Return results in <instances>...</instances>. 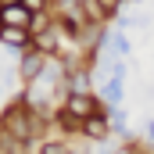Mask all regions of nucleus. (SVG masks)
I'll return each instance as SVG.
<instances>
[{
  "label": "nucleus",
  "mask_w": 154,
  "mask_h": 154,
  "mask_svg": "<svg viewBox=\"0 0 154 154\" xmlns=\"http://www.w3.org/2000/svg\"><path fill=\"white\" fill-rule=\"evenodd\" d=\"M47 65H50V54L29 47V50H22V57H18V79H22V82H32L36 75H43Z\"/></svg>",
  "instance_id": "obj_1"
},
{
  "label": "nucleus",
  "mask_w": 154,
  "mask_h": 154,
  "mask_svg": "<svg viewBox=\"0 0 154 154\" xmlns=\"http://www.w3.org/2000/svg\"><path fill=\"white\" fill-rule=\"evenodd\" d=\"M61 43H65V29H61V22H50L47 29H36V32H32V47L43 50V54H50V57L61 54Z\"/></svg>",
  "instance_id": "obj_2"
},
{
  "label": "nucleus",
  "mask_w": 154,
  "mask_h": 154,
  "mask_svg": "<svg viewBox=\"0 0 154 154\" xmlns=\"http://www.w3.org/2000/svg\"><path fill=\"white\" fill-rule=\"evenodd\" d=\"M0 25L29 29V25H32V11H29V7H22L18 0H0Z\"/></svg>",
  "instance_id": "obj_3"
},
{
  "label": "nucleus",
  "mask_w": 154,
  "mask_h": 154,
  "mask_svg": "<svg viewBox=\"0 0 154 154\" xmlns=\"http://www.w3.org/2000/svg\"><path fill=\"white\" fill-rule=\"evenodd\" d=\"M72 115H79V118H90V115H97L100 111V100L86 90V93H65V100H61Z\"/></svg>",
  "instance_id": "obj_4"
},
{
  "label": "nucleus",
  "mask_w": 154,
  "mask_h": 154,
  "mask_svg": "<svg viewBox=\"0 0 154 154\" xmlns=\"http://www.w3.org/2000/svg\"><path fill=\"white\" fill-rule=\"evenodd\" d=\"M111 133V118L108 115H90V118H82V136H90V140H104Z\"/></svg>",
  "instance_id": "obj_5"
},
{
  "label": "nucleus",
  "mask_w": 154,
  "mask_h": 154,
  "mask_svg": "<svg viewBox=\"0 0 154 154\" xmlns=\"http://www.w3.org/2000/svg\"><path fill=\"white\" fill-rule=\"evenodd\" d=\"M54 118H57V129H65L68 136H72V133H82V118H79V115H72L65 104L57 108V115H54Z\"/></svg>",
  "instance_id": "obj_6"
},
{
  "label": "nucleus",
  "mask_w": 154,
  "mask_h": 154,
  "mask_svg": "<svg viewBox=\"0 0 154 154\" xmlns=\"http://www.w3.org/2000/svg\"><path fill=\"white\" fill-rule=\"evenodd\" d=\"M68 147L61 140H39V154H65Z\"/></svg>",
  "instance_id": "obj_7"
},
{
  "label": "nucleus",
  "mask_w": 154,
  "mask_h": 154,
  "mask_svg": "<svg viewBox=\"0 0 154 154\" xmlns=\"http://www.w3.org/2000/svg\"><path fill=\"white\" fill-rule=\"evenodd\" d=\"M97 4H100V11L111 18V14H118V11H122V4H125V0H97Z\"/></svg>",
  "instance_id": "obj_8"
},
{
  "label": "nucleus",
  "mask_w": 154,
  "mask_h": 154,
  "mask_svg": "<svg viewBox=\"0 0 154 154\" xmlns=\"http://www.w3.org/2000/svg\"><path fill=\"white\" fill-rule=\"evenodd\" d=\"M18 4H22V7H29L32 14H36V11H47V7H50V0H18Z\"/></svg>",
  "instance_id": "obj_9"
},
{
  "label": "nucleus",
  "mask_w": 154,
  "mask_h": 154,
  "mask_svg": "<svg viewBox=\"0 0 154 154\" xmlns=\"http://www.w3.org/2000/svg\"><path fill=\"white\" fill-rule=\"evenodd\" d=\"M147 136H151V140H154V122H147Z\"/></svg>",
  "instance_id": "obj_10"
}]
</instances>
